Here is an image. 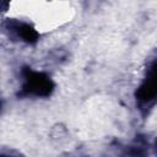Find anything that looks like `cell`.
<instances>
[{
  "label": "cell",
  "mask_w": 157,
  "mask_h": 157,
  "mask_svg": "<svg viewBox=\"0 0 157 157\" xmlns=\"http://www.w3.org/2000/svg\"><path fill=\"white\" fill-rule=\"evenodd\" d=\"M53 90V82L50 78L40 72H33L31 70L25 71L23 92L34 96H48Z\"/></svg>",
  "instance_id": "1"
},
{
  "label": "cell",
  "mask_w": 157,
  "mask_h": 157,
  "mask_svg": "<svg viewBox=\"0 0 157 157\" xmlns=\"http://www.w3.org/2000/svg\"><path fill=\"white\" fill-rule=\"evenodd\" d=\"M136 97L141 104L146 105L157 98V60L150 66L145 81L136 92Z\"/></svg>",
  "instance_id": "2"
},
{
  "label": "cell",
  "mask_w": 157,
  "mask_h": 157,
  "mask_svg": "<svg viewBox=\"0 0 157 157\" xmlns=\"http://www.w3.org/2000/svg\"><path fill=\"white\" fill-rule=\"evenodd\" d=\"M12 28L16 31L18 37H21L23 40H26L28 43H34L38 39V33L27 23H18V22H16Z\"/></svg>",
  "instance_id": "3"
},
{
  "label": "cell",
  "mask_w": 157,
  "mask_h": 157,
  "mask_svg": "<svg viewBox=\"0 0 157 157\" xmlns=\"http://www.w3.org/2000/svg\"><path fill=\"white\" fill-rule=\"evenodd\" d=\"M2 157H15V156H5V155H2Z\"/></svg>",
  "instance_id": "4"
}]
</instances>
